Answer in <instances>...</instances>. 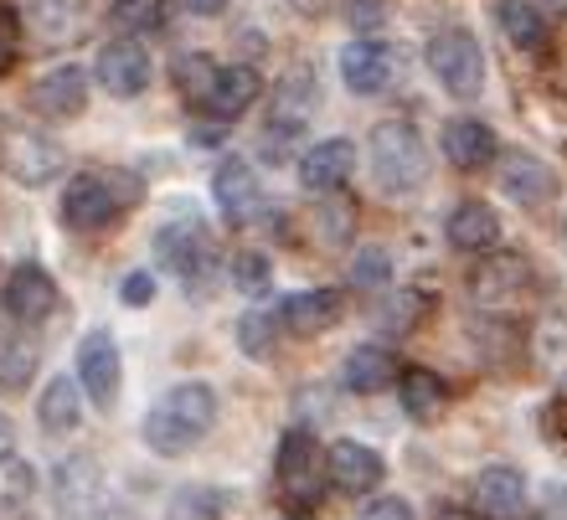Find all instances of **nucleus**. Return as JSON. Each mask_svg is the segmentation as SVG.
<instances>
[{
	"label": "nucleus",
	"instance_id": "nucleus-1",
	"mask_svg": "<svg viewBox=\"0 0 567 520\" xmlns=\"http://www.w3.org/2000/svg\"><path fill=\"white\" fill-rule=\"evenodd\" d=\"M217 423V392L202 387V382H181L171 387L145 417V444L161 454V459H181L186 448H196Z\"/></svg>",
	"mask_w": 567,
	"mask_h": 520
},
{
	"label": "nucleus",
	"instance_id": "nucleus-2",
	"mask_svg": "<svg viewBox=\"0 0 567 520\" xmlns=\"http://www.w3.org/2000/svg\"><path fill=\"white\" fill-rule=\"evenodd\" d=\"M140 196H145V186L130 170H83L62 191V222L73 232H104L135 207Z\"/></svg>",
	"mask_w": 567,
	"mask_h": 520
},
{
	"label": "nucleus",
	"instance_id": "nucleus-3",
	"mask_svg": "<svg viewBox=\"0 0 567 520\" xmlns=\"http://www.w3.org/2000/svg\"><path fill=\"white\" fill-rule=\"evenodd\" d=\"M367 155H372V176L388 196H413L423 191L429 180V149H423L419 129L408 119H382L367 139Z\"/></svg>",
	"mask_w": 567,
	"mask_h": 520
},
{
	"label": "nucleus",
	"instance_id": "nucleus-4",
	"mask_svg": "<svg viewBox=\"0 0 567 520\" xmlns=\"http://www.w3.org/2000/svg\"><path fill=\"white\" fill-rule=\"evenodd\" d=\"M274 479H279V495L289 500V506H315L320 495H326V479H330V464L326 454H320V444H315L305 428L284 433L279 444V459H274Z\"/></svg>",
	"mask_w": 567,
	"mask_h": 520
},
{
	"label": "nucleus",
	"instance_id": "nucleus-5",
	"mask_svg": "<svg viewBox=\"0 0 567 520\" xmlns=\"http://www.w3.org/2000/svg\"><path fill=\"white\" fill-rule=\"evenodd\" d=\"M62 155L58 139H47L42 129H27V124H0V170L16 180V186H47L52 176H62Z\"/></svg>",
	"mask_w": 567,
	"mask_h": 520
},
{
	"label": "nucleus",
	"instance_id": "nucleus-6",
	"mask_svg": "<svg viewBox=\"0 0 567 520\" xmlns=\"http://www.w3.org/2000/svg\"><path fill=\"white\" fill-rule=\"evenodd\" d=\"M315 104H320V93H315V73H310V67H295V73L279 83V93H274V114H269V134H264V155L284 160V155L299 145V134L310 129Z\"/></svg>",
	"mask_w": 567,
	"mask_h": 520
},
{
	"label": "nucleus",
	"instance_id": "nucleus-7",
	"mask_svg": "<svg viewBox=\"0 0 567 520\" xmlns=\"http://www.w3.org/2000/svg\"><path fill=\"white\" fill-rule=\"evenodd\" d=\"M155 258L161 268H171L176 279H186L192 289L212 279V268H217V248H212V232L196 217H176V222H165L155 232Z\"/></svg>",
	"mask_w": 567,
	"mask_h": 520
},
{
	"label": "nucleus",
	"instance_id": "nucleus-8",
	"mask_svg": "<svg viewBox=\"0 0 567 520\" xmlns=\"http://www.w3.org/2000/svg\"><path fill=\"white\" fill-rule=\"evenodd\" d=\"M429 67L454 98H475L485 89V52L464 27H444L429 42Z\"/></svg>",
	"mask_w": 567,
	"mask_h": 520
},
{
	"label": "nucleus",
	"instance_id": "nucleus-9",
	"mask_svg": "<svg viewBox=\"0 0 567 520\" xmlns=\"http://www.w3.org/2000/svg\"><path fill=\"white\" fill-rule=\"evenodd\" d=\"M52 500H58L62 520H99L109 516V495H104V475L89 454H73L52 469Z\"/></svg>",
	"mask_w": 567,
	"mask_h": 520
},
{
	"label": "nucleus",
	"instance_id": "nucleus-10",
	"mask_svg": "<svg viewBox=\"0 0 567 520\" xmlns=\"http://www.w3.org/2000/svg\"><path fill=\"white\" fill-rule=\"evenodd\" d=\"M120 372H124V361H120L114 335L109 330H89L83 345H78V387H83V397L109 413L120 402Z\"/></svg>",
	"mask_w": 567,
	"mask_h": 520
},
{
	"label": "nucleus",
	"instance_id": "nucleus-11",
	"mask_svg": "<svg viewBox=\"0 0 567 520\" xmlns=\"http://www.w3.org/2000/svg\"><path fill=\"white\" fill-rule=\"evenodd\" d=\"M0 304H6V314H11L16 325H42L47 314L58 310V283L37 263H21L0 283Z\"/></svg>",
	"mask_w": 567,
	"mask_h": 520
},
{
	"label": "nucleus",
	"instance_id": "nucleus-12",
	"mask_svg": "<svg viewBox=\"0 0 567 520\" xmlns=\"http://www.w3.org/2000/svg\"><path fill=\"white\" fill-rule=\"evenodd\" d=\"M326 464H330V485L341 495H372L382 479H388V464H382V454L367 444H357V438H341V444L326 448Z\"/></svg>",
	"mask_w": 567,
	"mask_h": 520
},
{
	"label": "nucleus",
	"instance_id": "nucleus-13",
	"mask_svg": "<svg viewBox=\"0 0 567 520\" xmlns=\"http://www.w3.org/2000/svg\"><path fill=\"white\" fill-rule=\"evenodd\" d=\"M99 83H104L114 98H140L150 89V52L135 37H120L99 52Z\"/></svg>",
	"mask_w": 567,
	"mask_h": 520
},
{
	"label": "nucleus",
	"instance_id": "nucleus-14",
	"mask_svg": "<svg viewBox=\"0 0 567 520\" xmlns=\"http://www.w3.org/2000/svg\"><path fill=\"white\" fill-rule=\"evenodd\" d=\"M212 196H217V211H223L233 227H248L264 207V191H258V176L248 160H223L217 176H212Z\"/></svg>",
	"mask_w": 567,
	"mask_h": 520
},
{
	"label": "nucleus",
	"instance_id": "nucleus-15",
	"mask_svg": "<svg viewBox=\"0 0 567 520\" xmlns=\"http://www.w3.org/2000/svg\"><path fill=\"white\" fill-rule=\"evenodd\" d=\"M526 479L511 464H495L475 479V516L480 520H526Z\"/></svg>",
	"mask_w": 567,
	"mask_h": 520
},
{
	"label": "nucleus",
	"instance_id": "nucleus-16",
	"mask_svg": "<svg viewBox=\"0 0 567 520\" xmlns=\"http://www.w3.org/2000/svg\"><path fill=\"white\" fill-rule=\"evenodd\" d=\"M357 170V145L351 139H320L299 155V186L305 191H341Z\"/></svg>",
	"mask_w": 567,
	"mask_h": 520
},
{
	"label": "nucleus",
	"instance_id": "nucleus-17",
	"mask_svg": "<svg viewBox=\"0 0 567 520\" xmlns=\"http://www.w3.org/2000/svg\"><path fill=\"white\" fill-rule=\"evenodd\" d=\"M31 104L42 108L47 119H78V114L89 108V73L73 67V62H62V67H52L47 77H37Z\"/></svg>",
	"mask_w": 567,
	"mask_h": 520
},
{
	"label": "nucleus",
	"instance_id": "nucleus-18",
	"mask_svg": "<svg viewBox=\"0 0 567 520\" xmlns=\"http://www.w3.org/2000/svg\"><path fill=\"white\" fill-rule=\"evenodd\" d=\"M392 52L382 42H372V37H357L351 46H341V77L346 89L361 93V98H372V93H382L392 83Z\"/></svg>",
	"mask_w": 567,
	"mask_h": 520
},
{
	"label": "nucleus",
	"instance_id": "nucleus-19",
	"mask_svg": "<svg viewBox=\"0 0 567 520\" xmlns=\"http://www.w3.org/2000/svg\"><path fill=\"white\" fill-rule=\"evenodd\" d=\"M341 310L346 299L336 289H299V294H289L279 304V325L289 335H320V330H330L341 320Z\"/></svg>",
	"mask_w": 567,
	"mask_h": 520
},
{
	"label": "nucleus",
	"instance_id": "nucleus-20",
	"mask_svg": "<svg viewBox=\"0 0 567 520\" xmlns=\"http://www.w3.org/2000/svg\"><path fill=\"white\" fill-rule=\"evenodd\" d=\"M526 279H532V268L522 253H485V263L470 273V294L480 304H506L526 289Z\"/></svg>",
	"mask_w": 567,
	"mask_h": 520
},
{
	"label": "nucleus",
	"instance_id": "nucleus-21",
	"mask_svg": "<svg viewBox=\"0 0 567 520\" xmlns=\"http://www.w3.org/2000/svg\"><path fill=\"white\" fill-rule=\"evenodd\" d=\"M258 89H264V77L248 67V62H238V67H217V83H212L207 93V104L212 108V119H238V114H248V108L258 104Z\"/></svg>",
	"mask_w": 567,
	"mask_h": 520
},
{
	"label": "nucleus",
	"instance_id": "nucleus-22",
	"mask_svg": "<svg viewBox=\"0 0 567 520\" xmlns=\"http://www.w3.org/2000/svg\"><path fill=\"white\" fill-rule=\"evenodd\" d=\"M444 155L454 170H485V165L495 160V129L485 119L444 124Z\"/></svg>",
	"mask_w": 567,
	"mask_h": 520
},
{
	"label": "nucleus",
	"instance_id": "nucleus-23",
	"mask_svg": "<svg viewBox=\"0 0 567 520\" xmlns=\"http://www.w3.org/2000/svg\"><path fill=\"white\" fill-rule=\"evenodd\" d=\"M501 186H506L511 201H526V207H542V201H553L557 191V176L547 170V165L537 160V155H526V149H516V155H506V170H501Z\"/></svg>",
	"mask_w": 567,
	"mask_h": 520
},
{
	"label": "nucleus",
	"instance_id": "nucleus-24",
	"mask_svg": "<svg viewBox=\"0 0 567 520\" xmlns=\"http://www.w3.org/2000/svg\"><path fill=\"white\" fill-rule=\"evenodd\" d=\"M444 232L460 253H485V248H495V238H501V217H495L485 201H464V207L449 211Z\"/></svg>",
	"mask_w": 567,
	"mask_h": 520
},
{
	"label": "nucleus",
	"instance_id": "nucleus-25",
	"mask_svg": "<svg viewBox=\"0 0 567 520\" xmlns=\"http://www.w3.org/2000/svg\"><path fill=\"white\" fill-rule=\"evenodd\" d=\"M27 21L42 42H73L89 27V6L83 0H27Z\"/></svg>",
	"mask_w": 567,
	"mask_h": 520
},
{
	"label": "nucleus",
	"instance_id": "nucleus-26",
	"mask_svg": "<svg viewBox=\"0 0 567 520\" xmlns=\"http://www.w3.org/2000/svg\"><path fill=\"white\" fill-rule=\"evenodd\" d=\"M37 417H42V433H52V438L78 433V423H83V387L73 376H52L42 402H37Z\"/></svg>",
	"mask_w": 567,
	"mask_h": 520
},
{
	"label": "nucleus",
	"instance_id": "nucleus-27",
	"mask_svg": "<svg viewBox=\"0 0 567 520\" xmlns=\"http://www.w3.org/2000/svg\"><path fill=\"white\" fill-rule=\"evenodd\" d=\"M398 382V361L392 351L382 345H357L351 356H346V387L361 392V397H377V392H388Z\"/></svg>",
	"mask_w": 567,
	"mask_h": 520
},
{
	"label": "nucleus",
	"instance_id": "nucleus-28",
	"mask_svg": "<svg viewBox=\"0 0 567 520\" xmlns=\"http://www.w3.org/2000/svg\"><path fill=\"white\" fill-rule=\"evenodd\" d=\"M37 376V341L21 330L0 335V392H21Z\"/></svg>",
	"mask_w": 567,
	"mask_h": 520
},
{
	"label": "nucleus",
	"instance_id": "nucleus-29",
	"mask_svg": "<svg viewBox=\"0 0 567 520\" xmlns=\"http://www.w3.org/2000/svg\"><path fill=\"white\" fill-rule=\"evenodd\" d=\"M227 490L217 485H181L171 495V506H165V520H223L227 516Z\"/></svg>",
	"mask_w": 567,
	"mask_h": 520
},
{
	"label": "nucleus",
	"instance_id": "nucleus-30",
	"mask_svg": "<svg viewBox=\"0 0 567 520\" xmlns=\"http://www.w3.org/2000/svg\"><path fill=\"white\" fill-rule=\"evenodd\" d=\"M495 11H501V27H506V37L516 46L537 52V46L547 42V15H542L537 0H501Z\"/></svg>",
	"mask_w": 567,
	"mask_h": 520
},
{
	"label": "nucleus",
	"instance_id": "nucleus-31",
	"mask_svg": "<svg viewBox=\"0 0 567 520\" xmlns=\"http://www.w3.org/2000/svg\"><path fill=\"white\" fill-rule=\"evenodd\" d=\"M403 413L419 417V423H433V417L444 413V382L423 366H408L403 372Z\"/></svg>",
	"mask_w": 567,
	"mask_h": 520
},
{
	"label": "nucleus",
	"instance_id": "nucleus-32",
	"mask_svg": "<svg viewBox=\"0 0 567 520\" xmlns=\"http://www.w3.org/2000/svg\"><path fill=\"white\" fill-rule=\"evenodd\" d=\"M171 77H176V89L192 98V104H207L212 83H217V62L202 58V52H181L176 67H171Z\"/></svg>",
	"mask_w": 567,
	"mask_h": 520
},
{
	"label": "nucleus",
	"instance_id": "nucleus-33",
	"mask_svg": "<svg viewBox=\"0 0 567 520\" xmlns=\"http://www.w3.org/2000/svg\"><path fill=\"white\" fill-rule=\"evenodd\" d=\"M114 27L130 31V37H145V31L165 27V0H114Z\"/></svg>",
	"mask_w": 567,
	"mask_h": 520
},
{
	"label": "nucleus",
	"instance_id": "nucleus-34",
	"mask_svg": "<svg viewBox=\"0 0 567 520\" xmlns=\"http://www.w3.org/2000/svg\"><path fill=\"white\" fill-rule=\"evenodd\" d=\"M269 279H274V268H269L264 253H238L233 258V283H238V294L264 299L269 294Z\"/></svg>",
	"mask_w": 567,
	"mask_h": 520
},
{
	"label": "nucleus",
	"instance_id": "nucleus-35",
	"mask_svg": "<svg viewBox=\"0 0 567 520\" xmlns=\"http://www.w3.org/2000/svg\"><path fill=\"white\" fill-rule=\"evenodd\" d=\"M274 330H279V314H264V310L243 314V320H238V345L248 351V356H269V351H274Z\"/></svg>",
	"mask_w": 567,
	"mask_h": 520
},
{
	"label": "nucleus",
	"instance_id": "nucleus-36",
	"mask_svg": "<svg viewBox=\"0 0 567 520\" xmlns=\"http://www.w3.org/2000/svg\"><path fill=\"white\" fill-rule=\"evenodd\" d=\"M388 279H392V263L382 248H361V253L351 258V283H357V289H382Z\"/></svg>",
	"mask_w": 567,
	"mask_h": 520
},
{
	"label": "nucleus",
	"instance_id": "nucleus-37",
	"mask_svg": "<svg viewBox=\"0 0 567 520\" xmlns=\"http://www.w3.org/2000/svg\"><path fill=\"white\" fill-rule=\"evenodd\" d=\"M16 37H21V21H16V6L0 0V73L16 62Z\"/></svg>",
	"mask_w": 567,
	"mask_h": 520
},
{
	"label": "nucleus",
	"instance_id": "nucleus-38",
	"mask_svg": "<svg viewBox=\"0 0 567 520\" xmlns=\"http://www.w3.org/2000/svg\"><path fill=\"white\" fill-rule=\"evenodd\" d=\"M120 299L130 304V310H145L150 299H155V279H150V273H124Z\"/></svg>",
	"mask_w": 567,
	"mask_h": 520
},
{
	"label": "nucleus",
	"instance_id": "nucleus-39",
	"mask_svg": "<svg viewBox=\"0 0 567 520\" xmlns=\"http://www.w3.org/2000/svg\"><path fill=\"white\" fill-rule=\"evenodd\" d=\"M361 520H419L413 516V506H408V500H398V495H388V500H372V506H367V516Z\"/></svg>",
	"mask_w": 567,
	"mask_h": 520
},
{
	"label": "nucleus",
	"instance_id": "nucleus-40",
	"mask_svg": "<svg viewBox=\"0 0 567 520\" xmlns=\"http://www.w3.org/2000/svg\"><path fill=\"white\" fill-rule=\"evenodd\" d=\"M346 15H351V21L367 31V27H377V21H382L388 11H382V0H346Z\"/></svg>",
	"mask_w": 567,
	"mask_h": 520
},
{
	"label": "nucleus",
	"instance_id": "nucleus-41",
	"mask_svg": "<svg viewBox=\"0 0 567 520\" xmlns=\"http://www.w3.org/2000/svg\"><path fill=\"white\" fill-rule=\"evenodd\" d=\"M181 6H186L192 15H217V11L227 6V0H181Z\"/></svg>",
	"mask_w": 567,
	"mask_h": 520
},
{
	"label": "nucleus",
	"instance_id": "nucleus-42",
	"mask_svg": "<svg viewBox=\"0 0 567 520\" xmlns=\"http://www.w3.org/2000/svg\"><path fill=\"white\" fill-rule=\"evenodd\" d=\"M223 134H227V129H223V119H217V124H202V129H196L192 139H196V145H217Z\"/></svg>",
	"mask_w": 567,
	"mask_h": 520
},
{
	"label": "nucleus",
	"instance_id": "nucleus-43",
	"mask_svg": "<svg viewBox=\"0 0 567 520\" xmlns=\"http://www.w3.org/2000/svg\"><path fill=\"white\" fill-rule=\"evenodd\" d=\"M6 448H11V423L0 417V454H6Z\"/></svg>",
	"mask_w": 567,
	"mask_h": 520
},
{
	"label": "nucleus",
	"instance_id": "nucleus-44",
	"mask_svg": "<svg viewBox=\"0 0 567 520\" xmlns=\"http://www.w3.org/2000/svg\"><path fill=\"white\" fill-rule=\"evenodd\" d=\"M537 6H557V11H567V0H537Z\"/></svg>",
	"mask_w": 567,
	"mask_h": 520
},
{
	"label": "nucleus",
	"instance_id": "nucleus-45",
	"mask_svg": "<svg viewBox=\"0 0 567 520\" xmlns=\"http://www.w3.org/2000/svg\"><path fill=\"white\" fill-rule=\"evenodd\" d=\"M289 520H310V516H289Z\"/></svg>",
	"mask_w": 567,
	"mask_h": 520
}]
</instances>
